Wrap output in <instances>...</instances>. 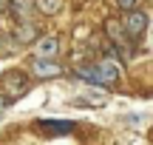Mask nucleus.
Instances as JSON below:
<instances>
[{
    "instance_id": "1",
    "label": "nucleus",
    "mask_w": 153,
    "mask_h": 145,
    "mask_svg": "<svg viewBox=\"0 0 153 145\" xmlns=\"http://www.w3.org/2000/svg\"><path fill=\"white\" fill-rule=\"evenodd\" d=\"M0 88L6 91V100H14V97H23L28 91V80H26V74L23 71H6L3 74V80H0Z\"/></svg>"
},
{
    "instance_id": "2",
    "label": "nucleus",
    "mask_w": 153,
    "mask_h": 145,
    "mask_svg": "<svg viewBox=\"0 0 153 145\" xmlns=\"http://www.w3.org/2000/svg\"><path fill=\"white\" fill-rule=\"evenodd\" d=\"M145 28H148V14L145 11H125V20H122V31H125L128 40H136L145 34Z\"/></svg>"
},
{
    "instance_id": "3",
    "label": "nucleus",
    "mask_w": 153,
    "mask_h": 145,
    "mask_svg": "<svg viewBox=\"0 0 153 145\" xmlns=\"http://www.w3.org/2000/svg\"><path fill=\"white\" fill-rule=\"evenodd\" d=\"M74 128L76 125L68 123V120H43V123H37V131L43 137H62V134H68Z\"/></svg>"
},
{
    "instance_id": "4",
    "label": "nucleus",
    "mask_w": 153,
    "mask_h": 145,
    "mask_svg": "<svg viewBox=\"0 0 153 145\" xmlns=\"http://www.w3.org/2000/svg\"><path fill=\"white\" fill-rule=\"evenodd\" d=\"M97 77H99V85H114L116 80H119V66H116L114 60H102L97 63Z\"/></svg>"
},
{
    "instance_id": "5",
    "label": "nucleus",
    "mask_w": 153,
    "mask_h": 145,
    "mask_svg": "<svg viewBox=\"0 0 153 145\" xmlns=\"http://www.w3.org/2000/svg\"><path fill=\"white\" fill-rule=\"evenodd\" d=\"M34 74H37V77H60L62 74V66L60 63H54V60H48V57H37V60H34Z\"/></svg>"
},
{
    "instance_id": "6",
    "label": "nucleus",
    "mask_w": 153,
    "mask_h": 145,
    "mask_svg": "<svg viewBox=\"0 0 153 145\" xmlns=\"http://www.w3.org/2000/svg\"><path fill=\"white\" fill-rule=\"evenodd\" d=\"M11 3V14L17 23H28L34 14V0H9Z\"/></svg>"
},
{
    "instance_id": "7",
    "label": "nucleus",
    "mask_w": 153,
    "mask_h": 145,
    "mask_svg": "<svg viewBox=\"0 0 153 145\" xmlns=\"http://www.w3.org/2000/svg\"><path fill=\"white\" fill-rule=\"evenodd\" d=\"M57 51H60V40L57 37H43V40H37V57H54Z\"/></svg>"
},
{
    "instance_id": "8",
    "label": "nucleus",
    "mask_w": 153,
    "mask_h": 145,
    "mask_svg": "<svg viewBox=\"0 0 153 145\" xmlns=\"http://www.w3.org/2000/svg\"><path fill=\"white\" fill-rule=\"evenodd\" d=\"M34 37H37V31H34V26H31V23H20V28L14 31L17 46H20V43H31Z\"/></svg>"
},
{
    "instance_id": "9",
    "label": "nucleus",
    "mask_w": 153,
    "mask_h": 145,
    "mask_svg": "<svg viewBox=\"0 0 153 145\" xmlns=\"http://www.w3.org/2000/svg\"><path fill=\"white\" fill-rule=\"evenodd\" d=\"M34 9H40L43 14H57L62 9V0H34Z\"/></svg>"
},
{
    "instance_id": "10",
    "label": "nucleus",
    "mask_w": 153,
    "mask_h": 145,
    "mask_svg": "<svg viewBox=\"0 0 153 145\" xmlns=\"http://www.w3.org/2000/svg\"><path fill=\"white\" fill-rule=\"evenodd\" d=\"M74 71H76V77H82V80H88V83H97L99 85V77H97V68H94V66H85V63H82V66L74 68Z\"/></svg>"
},
{
    "instance_id": "11",
    "label": "nucleus",
    "mask_w": 153,
    "mask_h": 145,
    "mask_svg": "<svg viewBox=\"0 0 153 145\" xmlns=\"http://www.w3.org/2000/svg\"><path fill=\"white\" fill-rule=\"evenodd\" d=\"M136 3H139V0H116V6H119L122 11H133V9H136Z\"/></svg>"
},
{
    "instance_id": "12",
    "label": "nucleus",
    "mask_w": 153,
    "mask_h": 145,
    "mask_svg": "<svg viewBox=\"0 0 153 145\" xmlns=\"http://www.w3.org/2000/svg\"><path fill=\"white\" fill-rule=\"evenodd\" d=\"M6 105H9V100H6V97H3V94H0V111H3V108H6Z\"/></svg>"
},
{
    "instance_id": "13",
    "label": "nucleus",
    "mask_w": 153,
    "mask_h": 145,
    "mask_svg": "<svg viewBox=\"0 0 153 145\" xmlns=\"http://www.w3.org/2000/svg\"><path fill=\"white\" fill-rule=\"evenodd\" d=\"M6 6H9V0H0V11H3V9H6Z\"/></svg>"
}]
</instances>
